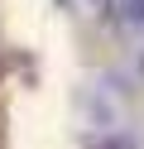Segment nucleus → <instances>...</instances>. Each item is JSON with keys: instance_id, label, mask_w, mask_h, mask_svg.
<instances>
[{"instance_id": "f03ea898", "label": "nucleus", "mask_w": 144, "mask_h": 149, "mask_svg": "<svg viewBox=\"0 0 144 149\" xmlns=\"http://www.w3.org/2000/svg\"><path fill=\"white\" fill-rule=\"evenodd\" d=\"M63 5H77V15H96V10H106V0H63Z\"/></svg>"}, {"instance_id": "f257e3e1", "label": "nucleus", "mask_w": 144, "mask_h": 149, "mask_svg": "<svg viewBox=\"0 0 144 149\" xmlns=\"http://www.w3.org/2000/svg\"><path fill=\"white\" fill-rule=\"evenodd\" d=\"M115 10L130 29H144V0H115Z\"/></svg>"}]
</instances>
